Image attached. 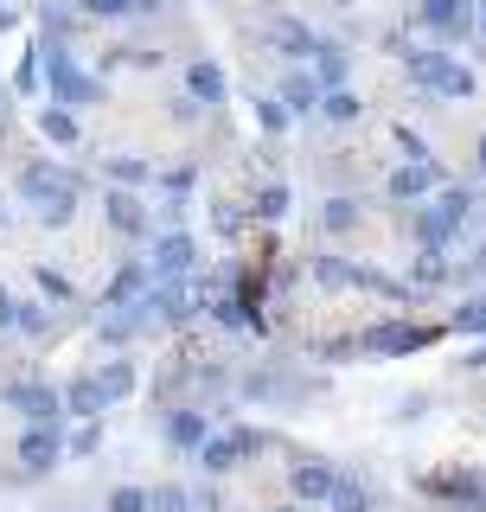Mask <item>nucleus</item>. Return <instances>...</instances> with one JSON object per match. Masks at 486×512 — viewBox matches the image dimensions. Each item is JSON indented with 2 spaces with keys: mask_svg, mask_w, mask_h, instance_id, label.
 <instances>
[{
  "mask_svg": "<svg viewBox=\"0 0 486 512\" xmlns=\"http://www.w3.org/2000/svg\"><path fill=\"white\" fill-rule=\"evenodd\" d=\"M359 224V205L352 199H327V231H352Z\"/></svg>",
  "mask_w": 486,
  "mask_h": 512,
  "instance_id": "29",
  "label": "nucleus"
},
{
  "mask_svg": "<svg viewBox=\"0 0 486 512\" xmlns=\"http://www.w3.org/2000/svg\"><path fill=\"white\" fill-rule=\"evenodd\" d=\"M282 109H288V116L320 109V77H288V84H282Z\"/></svg>",
  "mask_w": 486,
  "mask_h": 512,
  "instance_id": "21",
  "label": "nucleus"
},
{
  "mask_svg": "<svg viewBox=\"0 0 486 512\" xmlns=\"http://www.w3.org/2000/svg\"><path fill=\"white\" fill-rule=\"evenodd\" d=\"M467 212H474V199H467L461 186H448L442 199H435V212H423V218H416V237H423L429 250H442L448 237H455V224H461Z\"/></svg>",
  "mask_w": 486,
  "mask_h": 512,
  "instance_id": "4",
  "label": "nucleus"
},
{
  "mask_svg": "<svg viewBox=\"0 0 486 512\" xmlns=\"http://www.w3.org/2000/svg\"><path fill=\"white\" fill-rule=\"evenodd\" d=\"M13 308H20V301H13V295H7V288H0V333H7V327H13Z\"/></svg>",
  "mask_w": 486,
  "mask_h": 512,
  "instance_id": "37",
  "label": "nucleus"
},
{
  "mask_svg": "<svg viewBox=\"0 0 486 512\" xmlns=\"http://www.w3.org/2000/svg\"><path fill=\"white\" fill-rule=\"evenodd\" d=\"M346 45H327V39H314V71H320V90H333V84H346Z\"/></svg>",
  "mask_w": 486,
  "mask_h": 512,
  "instance_id": "18",
  "label": "nucleus"
},
{
  "mask_svg": "<svg viewBox=\"0 0 486 512\" xmlns=\"http://www.w3.org/2000/svg\"><path fill=\"white\" fill-rule=\"evenodd\" d=\"M45 90H52V103H64V109H90V103H103V84L77 64L64 45H52L45 52Z\"/></svg>",
  "mask_w": 486,
  "mask_h": 512,
  "instance_id": "2",
  "label": "nucleus"
},
{
  "mask_svg": "<svg viewBox=\"0 0 486 512\" xmlns=\"http://www.w3.org/2000/svg\"><path fill=\"white\" fill-rule=\"evenodd\" d=\"M64 410H71V416H103V391H96V378H71V384H64Z\"/></svg>",
  "mask_w": 486,
  "mask_h": 512,
  "instance_id": "22",
  "label": "nucleus"
},
{
  "mask_svg": "<svg viewBox=\"0 0 486 512\" xmlns=\"http://www.w3.org/2000/svg\"><path fill=\"white\" fill-rule=\"evenodd\" d=\"M410 77L435 96H455V103H467L474 96V71L467 64H455L448 52H410Z\"/></svg>",
  "mask_w": 486,
  "mask_h": 512,
  "instance_id": "3",
  "label": "nucleus"
},
{
  "mask_svg": "<svg viewBox=\"0 0 486 512\" xmlns=\"http://www.w3.org/2000/svg\"><path fill=\"white\" fill-rule=\"evenodd\" d=\"M435 340V327H403V320H391V327H371L365 333V352H384V359H397V352H416V346H429Z\"/></svg>",
  "mask_w": 486,
  "mask_h": 512,
  "instance_id": "9",
  "label": "nucleus"
},
{
  "mask_svg": "<svg viewBox=\"0 0 486 512\" xmlns=\"http://www.w3.org/2000/svg\"><path fill=\"white\" fill-rule=\"evenodd\" d=\"M39 288H45L52 301H71V282H64V276H52V269H39Z\"/></svg>",
  "mask_w": 486,
  "mask_h": 512,
  "instance_id": "35",
  "label": "nucleus"
},
{
  "mask_svg": "<svg viewBox=\"0 0 486 512\" xmlns=\"http://www.w3.org/2000/svg\"><path fill=\"white\" fill-rule=\"evenodd\" d=\"M397 141H403V154H410V160H435V154H429V141H423V135H410V128H397Z\"/></svg>",
  "mask_w": 486,
  "mask_h": 512,
  "instance_id": "34",
  "label": "nucleus"
},
{
  "mask_svg": "<svg viewBox=\"0 0 486 512\" xmlns=\"http://www.w3.org/2000/svg\"><path fill=\"white\" fill-rule=\"evenodd\" d=\"M20 199H26V205H39V218H45V224H64V218L77 212V173L52 167V160H32V167L20 173Z\"/></svg>",
  "mask_w": 486,
  "mask_h": 512,
  "instance_id": "1",
  "label": "nucleus"
},
{
  "mask_svg": "<svg viewBox=\"0 0 486 512\" xmlns=\"http://www.w3.org/2000/svg\"><path fill=\"white\" fill-rule=\"evenodd\" d=\"M480 39H486V7H480Z\"/></svg>",
  "mask_w": 486,
  "mask_h": 512,
  "instance_id": "40",
  "label": "nucleus"
},
{
  "mask_svg": "<svg viewBox=\"0 0 486 512\" xmlns=\"http://www.w3.org/2000/svg\"><path fill=\"white\" fill-rule=\"evenodd\" d=\"M256 116H263V128H288V109H282V103H263Z\"/></svg>",
  "mask_w": 486,
  "mask_h": 512,
  "instance_id": "36",
  "label": "nucleus"
},
{
  "mask_svg": "<svg viewBox=\"0 0 486 512\" xmlns=\"http://www.w3.org/2000/svg\"><path fill=\"white\" fill-rule=\"evenodd\" d=\"M103 212H109V224H116V231H128V237H141V231H148V212H141V199H135V192H109V199H103Z\"/></svg>",
  "mask_w": 486,
  "mask_h": 512,
  "instance_id": "14",
  "label": "nucleus"
},
{
  "mask_svg": "<svg viewBox=\"0 0 486 512\" xmlns=\"http://www.w3.org/2000/svg\"><path fill=\"white\" fill-rule=\"evenodd\" d=\"M480 173H486V135H480Z\"/></svg>",
  "mask_w": 486,
  "mask_h": 512,
  "instance_id": "39",
  "label": "nucleus"
},
{
  "mask_svg": "<svg viewBox=\"0 0 486 512\" xmlns=\"http://www.w3.org/2000/svg\"><path fill=\"white\" fill-rule=\"evenodd\" d=\"M0 397H7V404L20 410L26 423H58V410H64V397L52 391V384H26V378H20V384H7Z\"/></svg>",
  "mask_w": 486,
  "mask_h": 512,
  "instance_id": "6",
  "label": "nucleus"
},
{
  "mask_svg": "<svg viewBox=\"0 0 486 512\" xmlns=\"http://www.w3.org/2000/svg\"><path fill=\"white\" fill-rule=\"evenodd\" d=\"M186 269H192V237H186V231H167V237L154 244V263H148V276H154V282H180Z\"/></svg>",
  "mask_w": 486,
  "mask_h": 512,
  "instance_id": "10",
  "label": "nucleus"
},
{
  "mask_svg": "<svg viewBox=\"0 0 486 512\" xmlns=\"http://www.w3.org/2000/svg\"><path fill=\"white\" fill-rule=\"evenodd\" d=\"M455 327H461V333H480V327H486V295H474V301H461Z\"/></svg>",
  "mask_w": 486,
  "mask_h": 512,
  "instance_id": "30",
  "label": "nucleus"
},
{
  "mask_svg": "<svg viewBox=\"0 0 486 512\" xmlns=\"http://www.w3.org/2000/svg\"><path fill=\"white\" fill-rule=\"evenodd\" d=\"M96 448H103V429H96V423H84V429L71 436V455H96Z\"/></svg>",
  "mask_w": 486,
  "mask_h": 512,
  "instance_id": "33",
  "label": "nucleus"
},
{
  "mask_svg": "<svg viewBox=\"0 0 486 512\" xmlns=\"http://www.w3.org/2000/svg\"><path fill=\"white\" fill-rule=\"evenodd\" d=\"M148 512H186V493L180 487H154L148 493Z\"/></svg>",
  "mask_w": 486,
  "mask_h": 512,
  "instance_id": "32",
  "label": "nucleus"
},
{
  "mask_svg": "<svg viewBox=\"0 0 486 512\" xmlns=\"http://www.w3.org/2000/svg\"><path fill=\"white\" fill-rule=\"evenodd\" d=\"M58 455H64V442H58V423H26V436H20V461H26V474H45V468H58Z\"/></svg>",
  "mask_w": 486,
  "mask_h": 512,
  "instance_id": "8",
  "label": "nucleus"
},
{
  "mask_svg": "<svg viewBox=\"0 0 486 512\" xmlns=\"http://www.w3.org/2000/svg\"><path fill=\"white\" fill-rule=\"evenodd\" d=\"M205 436H212V429H205V410H173L167 416V442L173 448H199Z\"/></svg>",
  "mask_w": 486,
  "mask_h": 512,
  "instance_id": "17",
  "label": "nucleus"
},
{
  "mask_svg": "<svg viewBox=\"0 0 486 512\" xmlns=\"http://www.w3.org/2000/svg\"><path fill=\"white\" fill-rule=\"evenodd\" d=\"M84 13H96V20H116V13H154L160 0H77Z\"/></svg>",
  "mask_w": 486,
  "mask_h": 512,
  "instance_id": "25",
  "label": "nucleus"
},
{
  "mask_svg": "<svg viewBox=\"0 0 486 512\" xmlns=\"http://www.w3.org/2000/svg\"><path fill=\"white\" fill-rule=\"evenodd\" d=\"M154 276H148V263H128L116 282H109V295H103V308H128V301L141 295V288H148Z\"/></svg>",
  "mask_w": 486,
  "mask_h": 512,
  "instance_id": "19",
  "label": "nucleus"
},
{
  "mask_svg": "<svg viewBox=\"0 0 486 512\" xmlns=\"http://www.w3.org/2000/svg\"><path fill=\"white\" fill-rule=\"evenodd\" d=\"M0 116H7V103H0Z\"/></svg>",
  "mask_w": 486,
  "mask_h": 512,
  "instance_id": "43",
  "label": "nucleus"
},
{
  "mask_svg": "<svg viewBox=\"0 0 486 512\" xmlns=\"http://www.w3.org/2000/svg\"><path fill=\"white\" fill-rule=\"evenodd\" d=\"M39 135H45V141H58V148H77V109L45 103V109H39Z\"/></svg>",
  "mask_w": 486,
  "mask_h": 512,
  "instance_id": "15",
  "label": "nucleus"
},
{
  "mask_svg": "<svg viewBox=\"0 0 486 512\" xmlns=\"http://www.w3.org/2000/svg\"><path fill=\"white\" fill-rule=\"evenodd\" d=\"M275 512H295V506H275Z\"/></svg>",
  "mask_w": 486,
  "mask_h": 512,
  "instance_id": "42",
  "label": "nucleus"
},
{
  "mask_svg": "<svg viewBox=\"0 0 486 512\" xmlns=\"http://www.w3.org/2000/svg\"><path fill=\"white\" fill-rule=\"evenodd\" d=\"M314 276L327 282V288H359V263H346V256H320Z\"/></svg>",
  "mask_w": 486,
  "mask_h": 512,
  "instance_id": "24",
  "label": "nucleus"
},
{
  "mask_svg": "<svg viewBox=\"0 0 486 512\" xmlns=\"http://www.w3.org/2000/svg\"><path fill=\"white\" fill-rule=\"evenodd\" d=\"M109 512H148V493H141V487H116V493H109Z\"/></svg>",
  "mask_w": 486,
  "mask_h": 512,
  "instance_id": "31",
  "label": "nucleus"
},
{
  "mask_svg": "<svg viewBox=\"0 0 486 512\" xmlns=\"http://www.w3.org/2000/svg\"><path fill=\"white\" fill-rule=\"evenodd\" d=\"M0 224H7V205H0Z\"/></svg>",
  "mask_w": 486,
  "mask_h": 512,
  "instance_id": "41",
  "label": "nucleus"
},
{
  "mask_svg": "<svg viewBox=\"0 0 486 512\" xmlns=\"http://www.w3.org/2000/svg\"><path fill=\"white\" fill-rule=\"evenodd\" d=\"M269 45H275L282 58H314V32H307L301 20H288V13L269 26Z\"/></svg>",
  "mask_w": 486,
  "mask_h": 512,
  "instance_id": "13",
  "label": "nucleus"
},
{
  "mask_svg": "<svg viewBox=\"0 0 486 512\" xmlns=\"http://www.w3.org/2000/svg\"><path fill=\"white\" fill-rule=\"evenodd\" d=\"M359 96H352L346 84H333V90H320V116H327V122H352V116H359Z\"/></svg>",
  "mask_w": 486,
  "mask_h": 512,
  "instance_id": "23",
  "label": "nucleus"
},
{
  "mask_svg": "<svg viewBox=\"0 0 486 512\" xmlns=\"http://www.w3.org/2000/svg\"><path fill=\"white\" fill-rule=\"evenodd\" d=\"M333 493V461H301L295 468V500H327Z\"/></svg>",
  "mask_w": 486,
  "mask_h": 512,
  "instance_id": "16",
  "label": "nucleus"
},
{
  "mask_svg": "<svg viewBox=\"0 0 486 512\" xmlns=\"http://www.w3.org/2000/svg\"><path fill=\"white\" fill-rule=\"evenodd\" d=\"M96 391H103V404L128 397V391H135V365H128V359H109L103 372H96Z\"/></svg>",
  "mask_w": 486,
  "mask_h": 512,
  "instance_id": "20",
  "label": "nucleus"
},
{
  "mask_svg": "<svg viewBox=\"0 0 486 512\" xmlns=\"http://www.w3.org/2000/svg\"><path fill=\"white\" fill-rule=\"evenodd\" d=\"M327 506H333V512H365V487H352V480H339V474H333Z\"/></svg>",
  "mask_w": 486,
  "mask_h": 512,
  "instance_id": "27",
  "label": "nucleus"
},
{
  "mask_svg": "<svg viewBox=\"0 0 486 512\" xmlns=\"http://www.w3.org/2000/svg\"><path fill=\"white\" fill-rule=\"evenodd\" d=\"M186 90H192V103H224V90H231V84H224V71H218L212 58H192L186 64Z\"/></svg>",
  "mask_w": 486,
  "mask_h": 512,
  "instance_id": "12",
  "label": "nucleus"
},
{
  "mask_svg": "<svg viewBox=\"0 0 486 512\" xmlns=\"http://www.w3.org/2000/svg\"><path fill=\"white\" fill-rule=\"evenodd\" d=\"M416 20H423L435 39H461L474 26V7L467 0H416Z\"/></svg>",
  "mask_w": 486,
  "mask_h": 512,
  "instance_id": "7",
  "label": "nucleus"
},
{
  "mask_svg": "<svg viewBox=\"0 0 486 512\" xmlns=\"http://www.w3.org/2000/svg\"><path fill=\"white\" fill-rule=\"evenodd\" d=\"M256 218H288V186H263V192H256Z\"/></svg>",
  "mask_w": 486,
  "mask_h": 512,
  "instance_id": "28",
  "label": "nucleus"
},
{
  "mask_svg": "<svg viewBox=\"0 0 486 512\" xmlns=\"http://www.w3.org/2000/svg\"><path fill=\"white\" fill-rule=\"evenodd\" d=\"M109 180H116V186H148L154 180V167H148V160H109Z\"/></svg>",
  "mask_w": 486,
  "mask_h": 512,
  "instance_id": "26",
  "label": "nucleus"
},
{
  "mask_svg": "<svg viewBox=\"0 0 486 512\" xmlns=\"http://www.w3.org/2000/svg\"><path fill=\"white\" fill-rule=\"evenodd\" d=\"M435 180H442V173H435V160H410V167H397L391 173V199H423V192H435Z\"/></svg>",
  "mask_w": 486,
  "mask_h": 512,
  "instance_id": "11",
  "label": "nucleus"
},
{
  "mask_svg": "<svg viewBox=\"0 0 486 512\" xmlns=\"http://www.w3.org/2000/svg\"><path fill=\"white\" fill-rule=\"evenodd\" d=\"M474 269H480V276H486V244H480V250H474Z\"/></svg>",
  "mask_w": 486,
  "mask_h": 512,
  "instance_id": "38",
  "label": "nucleus"
},
{
  "mask_svg": "<svg viewBox=\"0 0 486 512\" xmlns=\"http://www.w3.org/2000/svg\"><path fill=\"white\" fill-rule=\"evenodd\" d=\"M256 448H263V436H256V429H231V436H205L192 455H199L205 474H231L243 455H256Z\"/></svg>",
  "mask_w": 486,
  "mask_h": 512,
  "instance_id": "5",
  "label": "nucleus"
}]
</instances>
